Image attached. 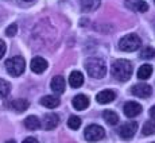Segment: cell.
<instances>
[{
	"label": "cell",
	"mask_w": 155,
	"mask_h": 143,
	"mask_svg": "<svg viewBox=\"0 0 155 143\" xmlns=\"http://www.w3.org/2000/svg\"><path fill=\"white\" fill-rule=\"evenodd\" d=\"M111 73L117 81H128L132 76V64L127 59H117L112 64Z\"/></svg>",
	"instance_id": "obj_1"
},
{
	"label": "cell",
	"mask_w": 155,
	"mask_h": 143,
	"mask_svg": "<svg viewBox=\"0 0 155 143\" xmlns=\"http://www.w3.org/2000/svg\"><path fill=\"white\" fill-rule=\"evenodd\" d=\"M85 69L92 78H103L107 73L105 62L101 58H88L85 61Z\"/></svg>",
	"instance_id": "obj_2"
},
{
	"label": "cell",
	"mask_w": 155,
	"mask_h": 143,
	"mask_svg": "<svg viewBox=\"0 0 155 143\" xmlns=\"http://www.w3.org/2000/svg\"><path fill=\"white\" fill-rule=\"evenodd\" d=\"M5 69H7V73L12 77H19L20 74L25 72L26 69V61L23 57L20 55H16V57L8 58L5 61Z\"/></svg>",
	"instance_id": "obj_3"
},
{
	"label": "cell",
	"mask_w": 155,
	"mask_h": 143,
	"mask_svg": "<svg viewBox=\"0 0 155 143\" xmlns=\"http://www.w3.org/2000/svg\"><path fill=\"white\" fill-rule=\"evenodd\" d=\"M142 41L136 34H128L119 41V47L126 53H132L140 47Z\"/></svg>",
	"instance_id": "obj_4"
},
{
	"label": "cell",
	"mask_w": 155,
	"mask_h": 143,
	"mask_svg": "<svg viewBox=\"0 0 155 143\" xmlns=\"http://www.w3.org/2000/svg\"><path fill=\"white\" fill-rule=\"evenodd\" d=\"M84 136L88 142H99L105 136V131L101 126L97 124H91L84 131Z\"/></svg>",
	"instance_id": "obj_5"
},
{
	"label": "cell",
	"mask_w": 155,
	"mask_h": 143,
	"mask_svg": "<svg viewBox=\"0 0 155 143\" xmlns=\"http://www.w3.org/2000/svg\"><path fill=\"white\" fill-rule=\"evenodd\" d=\"M136 130H138V123L136 121H128V123L121 124V127L119 128V135L123 139H131L134 135L136 134Z\"/></svg>",
	"instance_id": "obj_6"
},
{
	"label": "cell",
	"mask_w": 155,
	"mask_h": 143,
	"mask_svg": "<svg viewBox=\"0 0 155 143\" xmlns=\"http://www.w3.org/2000/svg\"><path fill=\"white\" fill-rule=\"evenodd\" d=\"M131 92H132V95L140 97V99H147L153 93V88L148 84H146V82H139V84L134 85L131 88Z\"/></svg>",
	"instance_id": "obj_7"
},
{
	"label": "cell",
	"mask_w": 155,
	"mask_h": 143,
	"mask_svg": "<svg viewBox=\"0 0 155 143\" xmlns=\"http://www.w3.org/2000/svg\"><path fill=\"white\" fill-rule=\"evenodd\" d=\"M142 105L139 103H135V101H128V103L124 104V115L127 116V118H135V116L140 115L142 112Z\"/></svg>",
	"instance_id": "obj_8"
},
{
	"label": "cell",
	"mask_w": 155,
	"mask_h": 143,
	"mask_svg": "<svg viewBox=\"0 0 155 143\" xmlns=\"http://www.w3.org/2000/svg\"><path fill=\"white\" fill-rule=\"evenodd\" d=\"M59 123V116L54 114V112H50V114H46L43 116V121L42 126L45 130H54Z\"/></svg>",
	"instance_id": "obj_9"
},
{
	"label": "cell",
	"mask_w": 155,
	"mask_h": 143,
	"mask_svg": "<svg viewBox=\"0 0 155 143\" xmlns=\"http://www.w3.org/2000/svg\"><path fill=\"white\" fill-rule=\"evenodd\" d=\"M47 66H49V64H47V61L45 58H42V57L32 58L31 64H30V68H31V70L34 72V73H37V74L43 73V72L47 69Z\"/></svg>",
	"instance_id": "obj_10"
},
{
	"label": "cell",
	"mask_w": 155,
	"mask_h": 143,
	"mask_svg": "<svg viewBox=\"0 0 155 143\" xmlns=\"http://www.w3.org/2000/svg\"><path fill=\"white\" fill-rule=\"evenodd\" d=\"M124 4L127 8L132 11H138V12H146L148 10V4L143 0H126Z\"/></svg>",
	"instance_id": "obj_11"
},
{
	"label": "cell",
	"mask_w": 155,
	"mask_h": 143,
	"mask_svg": "<svg viewBox=\"0 0 155 143\" xmlns=\"http://www.w3.org/2000/svg\"><path fill=\"white\" fill-rule=\"evenodd\" d=\"M65 86H66V81H65V78L62 76L53 77L51 82H50V88H51V91L55 92V93H59V95L65 92Z\"/></svg>",
	"instance_id": "obj_12"
},
{
	"label": "cell",
	"mask_w": 155,
	"mask_h": 143,
	"mask_svg": "<svg viewBox=\"0 0 155 143\" xmlns=\"http://www.w3.org/2000/svg\"><path fill=\"white\" fill-rule=\"evenodd\" d=\"M71 104H73L74 109H77V111H84V109H86L89 107V99L85 95H77V96L73 97Z\"/></svg>",
	"instance_id": "obj_13"
},
{
	"label": "cell",
	"mask_w": 155,
	"mask_h": 143,
	"mask_svg": "<svg viewBox=\"0 0 155 143\" xmlns=\"http://www.w3.org/2000/svg\"><path fill=\"white\" fill-rule=\"evenodd\" d=\"M116 99V93L113 91H109V89H105V91H101L100 93L96 95V100L99 101L100 104H108Z\"/></svg>",
	"instance_id": "obj_14"
},
{
	"label": "cell",
	"mask_w": 155,
	"mask_h": 143,
	"mask_svg": "<svg viewBox=\"0 0 155 143\" xmlns=\"http://www.w3.org/2000/svg\"><path fill=\"white\" fill-rule=\"evenodd\" d=\"M82 84H84V76H82L81 72L78 70L71 72L69 76V85L71 88H80Z\"/></svg>",
	"instance_id": "obj_15"
},
{
	"label": "cell",
	"mask_w": 155,
	"mask_h": 143,
	"mask_svg": "<svg viewBox=\"0 0 155 143\" xmlns=\"http://www.w3.org/2000/svg\"><path fill=\"white\" fill-rule=\"evenodd\" d=\"M41 104L43 107H46V108L53 109L59 105V99L57 96H53V95H47V96H43L41 99Z\"/></svg>",
	"instance_id": "obj_16"
},
{
	"label": "cell",
	"mask_w": 155,
	"mask_h": 143,
	"mask_svg": "<svg viewBox=\"0 0 155 143\" xmlns=\"http://www.w3.org/2000/svg\"><path fill=\"white\" fill-rule=\"evenodd\" d=\"M41 126H42V124H41V120L37 118V116H34V115L27 116V118H26V120H25V127L27 130H30V131L38 130Z\"/></svg>",
	"instance_id": "obj_17"
},
{
	"label": "cell",
	"mask_w": 155,
	"mask_h": 143,
	"mask_svg": "<svg viewBox=\"0 0 155 143\" xmlns=\"http://www.w3.org/2000/svg\"><path fill=\"white\" fill-rule=\"evenodd\" d=\"M103 118H104V120L109 124V126H116V124L119 123L117 114H116V112H113V111H111V109H105V111L103 112Z\"/></svg>",
	"instance_id": "obj_18"
},
{
	"label": "cell",
	"mask_w": 155,
	"mask_h": 143,
	"mask_svg": "<svg viewBox=\"0 0 155 143\" xmlns=\"http://www.w3.org/2000/svg\"><path fill=\"white\" fill-rule=\"evenodd\" d=\"M101 0H84L81 4V8L84 12H91V11H94L99 8Z\"/></svg>",
	"instance_id": "obj_19"
},
{
	"label": "cell",
	"mask_w": 155,
	"mask_h": 143,
	"mask_svg": "<svg viewBox=\"0 0 155 143\" xmlns=\"http://www.w3.org/2000/svg\"><path fill=\"white\" fill-rule=\"evenodd\" d=\"M151 74H153V66L148 64L142 65V66L138 69V78L139 80H147Z\"/></svg>",
	"instance_id": "obj_20"
},
{
	"label": "cell",
	"mask_w": 155,
	"mask_h": 143,
	"mask_svg": "<svg viewBox=\"0 0 155 143\" xmlns=\"http://www.w3.org/2000/svg\"><path fill=\"white\" fill-rule=\"evenodd\" d=\"M28 101L27 100H25V99H18V100H15L12 101V104H11V107L15 109L16 112H23V111H26V109L28 108Z\"/></svg>",
	"instance_id": "obj_21"
},
{
	"label": "cell",
	"mask_w": 155,
	"mask_h": 143,
	"mask_svg": "<svg viewBox=\"0 0 155 143\" xmlns=\"http://www.w3.org/2000/svg\"><path fill=\"white\" fill-rule=\"evenodd\" d=\"M142 132H143V135H146V136L155 134V121H151V120L146 121L142 128Z\"/></svg>",
	"instance_id": "obj_22"
},
{
	"label": "cell",
	"mask_w": 155,
	"mask_h": 143,
	"mask_svg": "<svg viewBox=\"0 0 155 143\" xmlns=\"http://www.w3.org/2000/svg\"><path fill=\"white\" fill-rule=\"evenodd\" d=\"M10 91H11L10 82H7L5 80L0 78V96H2V97L8 96V95H10Z\"/></svg>",
	"instance_id": "obj_23"
},
{
	"label": "cell",
	"mask_w": 155,
	"mask_h": 143,
	"mask_svg": "<svg viewBox=\"0 0 155 143\" xmlns=\"http://www.w3.org/2000/svg\"><path fill=\"white\" fill-rule=\"evenodd\" d=\"M68 126L71 130H78L80 126H81V119L78 116H70L69 120H68Z\"/></svg>",
	"instance_id": "obj_24"
},
{
	"label": "cell",
	"mask_w": 155,
	"mask_h": 143,
	"mask_svg": "<svg viewBox=\"0 0 155 143\" xmlns=\"http://www.w3.org/2000/svg\"><path fill=\"white\" fill-rule=\"evenodd\" d=\"M154 55H155V52L153 47H150V46L143 47V50L140 52V58L143 59H151V58H154Z\"/></svg>",
	"instance_id": "obj_25"
},
{
	"label": "cell",
	"mask_w": 155,
	"mask_h": 143,
	"mask_svg": "<svg viewBox=\"0 0 155 143\" xmlns=\"http://www.w3.org/2000/svg\"><path fill=\"white\" fill-rule=\"evenodd\" d=\"M16 32H18V26L16 25L8 26L7 30H5V35H7V37H14V35H16Z\"/></svg>",
	"instance_id": "obj_26"
},
{
	"label": "cell",
	"mask_w": 155,
	"mask_h": 143,
	"mask_svg": "<svg viewBox=\"0 0 155 143\" xmlns=\"http://www.w3.org/2000/svg\"><path fill=\"white\" fill-rule=\"evenodd\" d=\"M5 52H7V47H5V43L3 42L2 39H0V58H3V55L5 54Z\"/></svg>",
	"instance_id": "obj_27"
},
{
	"label": "cell",
	"mask_w": 155,
	"mask_h": 143,
	"mask_svg": "<svg viewBox=\"0 0 155 143\" xmlns=\"http://www.w3.org/2000/svg\"><path fill=\"white\" fill-rule=\"evenodd\" d=\"M23 143H39V142H38L35 138H32V136H30V138H26L25 141H23Z\"/></svg>",
	"instance_id": "obj_28"
},
{
	"label": "cell",
	"mask_w": 155,
	"mask_h": 143,
	"mask_svg": "<svg viewBox=\"0 0 155 143\" xmlns=\"http://www.w3.org/2000/svg\"><path fill=\"white\" fill-rule=\"evenodd\" d=\"M150 116L155 120V105L151 107V109H150Z\"/></svg>",
	"instance_id": "obj_29"
},
{
	"label": "cell",
	"mask_w": 155,
	"mask_h": 143,
	"mask_svg": "<svg viewBox=\"0 0 155 143\" xmlns=\"http://www.w3.org/2000/svg\"><path fill=\"white\" fill-rule=\"evenodd\" d=\"M5 143H15V141H12V139H11V141H7Z\"/></svg>",
	"instance_id": "obj_30"
},
{
	"label": "cell",
	"mask_w": 155,
	"mask_h": 143,
	"mask_svg": "<svg viewBox=\"0 0 155 143\" xmlns=\"http://www.w3.org/2000/svg\"><path fill=\"white\" fill-rule=\"evenodd\" d=\"M25 2H32V0H25Z\"/></svg>",
	"instance_id": "obj_31"
}]
</instances>
